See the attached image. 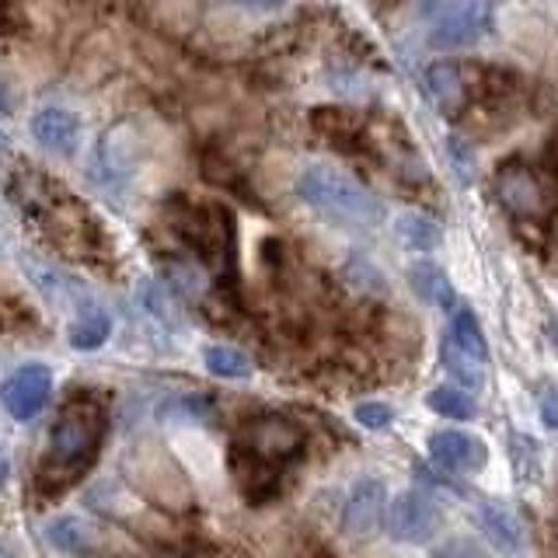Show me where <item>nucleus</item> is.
Here are the masks:
<instances>
[{"instance_id": "nucleus-3", "label": "nucleus", "mask_w": 558, "mask_h": 558, "mask_svg": "<svg viewBox=\"0 0 558 558\" xmlns=\"http://www.w3.org/2000/svg\"><path fill=\"white\" fill-rule=\"evenodd\" d=\"M493 32V8L482 0H468V4H447L433 11L429 25V46L433 49H464L482 43Z\"/></svg>"}, {"instance_id": "nucleus-4", "label": "nucleus", "mask_w": 558, "mask_h": 558, "mask_svg": "<svg viewBox=\"0 0 558 558\" xmlns=\"http://www.w3.org/2000/svg\"><path fill=\"white\" fill-rule=\"evenodd\" d=\"M496 199L506 209H510L513 217H523V220L548 217L551 206H555L551 189L527 165H506V168H499V174H496Z\"/></svg>"}, {"instance_id": "nucleus-12", "label": "nucleus", "mask_w": 558, "mask_h": 558, "mask_svg": "<svg viewBox=\"0 0 558 558\" xmlns=\"http://www.w3.org/2000/svg\"><path fill=\"white\" fill-rule=\"evenodd\" d=\"M32 140L49 154H74L77 136H81V122L74 112L60 109V105H46L32 119H28Z\"/></svg>"}, {"instance_id": "nucleus-17", "label": "nucleus", "mask_w": 558, "mask_h": 558, "mask_svg": "<svg viewBox=\"0 0 558 558\" xmlns=\"http://www.w3.org/2000/svg\"><path fill=\"white\" fill-rule=\"evenodd\" d=\"M440 356H444L447 374L453 377V388H461V391H482V388H485L488 363H482V360H475V356H468L464 349H458V345L447 342V339H444Z\"/></svg>"}, {"instance_id": "nucleus-16", "label": "nucleus", "mask_w": 558, "mask_h": 558, "mask_svg": "<svg viewBox=\"0 0 558 558\" xmlns=\"http://www.w3.org/2000/svg\"><path fill=\"white\" fill-rule=\"evenodd\" d=\"M43 534L60 555H84V551L95 548V527L84 517H74V513L49 520Z\"/></svg>"}, {"instance_id": "nucleus-28", "label": "nucleus", "mask_w": 558, "mask_h": 558, "mask_svg": "<svg viewBox=\"0 0 558 558\" xmlns=\"http://www.w3.org/2000/svg\"><path fill=\"white\" fill-rule=\"evenodd\" d=\"M548 161H551V168H555V174H558V126H555L551 144H548Z\"/></svg>"}, {"instance_id": "nucleus-24", "label": "nucleus", "mask_w": 558, "mask_h": 558, "mask_svg": "<svg viewBox=\"0 0 558 558\" xmlns=\"http://www.w3.org/2000/svg\"><path fill=\"white\" fill-rule=\"evenodd\" d=\"M447 157L453 165V174H458V179L468 185L471 174H475V150H471L461 136H447Z\"/></svg>"}, {"instance_id": "nucleus-1", "label": "nucleus", "mask_w": 558, "mask_h": 558, "mask_svg": "<svg viewBox=\"0 0 558 558\" xmlns=\"http://www.w3.org/2000/svg\"><path fill=\"white\" fill-rule=\"evenodd\" d=\"M296 196L314 214L339 227H377L384 220V206L353 174L328 165H311L296 179Z\"/></svg>"}, {"instance_id": "nucleus-20", "label": "nucleus", "mask_w": 558, "mask_h": 558, "mask_svg": "<svg viewBox=\"0 0 558 558\" xmlns=\"http://www.w3.org/2000/svg\"><path fill=\"white\" fill-rule=\"evenodd\" d=\"M395 234L412 252H433L440 244V227L423 214H401L395 220Z\"/></svg>"}, {"instance_id": "nucleus-23", "label": "nucleus", "mask_w": 558, "mask_h": 558, "mask_svg": "<svg viewBox=\"0 0 558 558\" xmlns=\"http://www.w3.org/2000/svg\"><path fill=\"white\" fill-rule=\"evenodd\" d=\"M353 418L363 429H388L395 423V409L388 401H360L353 409Z\"/></svg>"}, {"instance_id": "nucleus-30", "label": "nucleus", "mask_w": 558, "mask_h": 558, "mask_svg": "<svg viewBox=\"0 0 558 558\" xmlns=\"http://www.w3.org/2000/svg\"><path fill=\"white\" fill-rule=\"evenodd\" d=\"M11 112V98L4 95V84H0V116H8Z\"/></svg>"}, {"instance_id": "nucleus-19", "label": "nucleus", "mask_w": 558, "mask_h": 558, "mask_svg": "<svg viewBox=\"0 0 558 558\" xmlns=\"http://www.w3.org/2000/svg\"><path fill=\"white\" fill-rule=\"evenodd\" d=\"M447 342H453L458 349H464L468 356H475L482 363H488V342L482 336L478 318L468 307H458L450 314V328H447Z\"/></svg>"}, {"instance_id": "nucleus-5", "label": "nucleus", "mask_w": 558, "mask_h": 558, "mask_svg": "<svg viewBox=\"0 0 558 558\" xmlns=\"http://www.w3.org/2000/svg\"><path fill=\"white\" fill-rule=\"evenodd\" d=\"M52 395V371L46 363H22L0 380V405L14 423H32Z\"/></svg>"}, {"instance_id": "nucleus-27", "label": "nucleus", "mask_w": 558, "mask_h": 558, "mask_svg": "<svg viewBox=\"0 0 558 558\" xmlns=\"http://www.w3.org/2000/svg\"><path fill=\"white\" fill-rule=\"evenodd\" d=\"M8 475H11V458H8V450H4V444H0V485L8 482Z\"/></svg>"}, {"instance_id": "nucleus-26", "label": "nucleus", "mask_w": 558, "mask_h": 558, "mask_svg": "<svg viewBox=\"0 0 558 558\" xmlns=\"http://www.w3.org/2000/svg\"><path fill=\"white\" fill-rule=\"evenodd\" d=\"M541 418H545L548 429H558V391L541 395Z\"/></svg>"}, {"instance_id": "nucleus-10", "label": "nucleus", "mask_w": 558, "mask_h": 558, "mask_svg": "<svg viewBox=\"0 0 558 558\" xmlns=\"http://www.w3.org/2000/svg\"><path fill=\"white\" fill-rule=\"evenodd\" d=\"M429 453L444 471H482L488 461V450L478 436L461 433V429H440L429 436Z\"/></svg>"}, {"instance_id": "nucleus-25", "label": "nucleus", "mask_w": 558, "mask_h": 558, "mask_svg": "<svg viewBox=\"0 0 558 558\" xmlns=\"http://www.w3.org/2000/svg\"><path fill=\"white\" fill-rule=\"evenodd\" d=\"M433 558H488L475 541H468V537H453V541H447L444 548H436L433 551Z\"/></svg>"}, {"instance_id": "nucleus-2", "label": "nucleus", "mask_w": 558, "mask_h": 558, "mask_svg": "<svg viewBox=\"0 0 558 558\" xmlns=\"http://www.w3.org/2000/svg\"><path fill=\"white\" fill-rule=\"evenodd\" d=\"M105 436V409L95 398H77L60 412L49 433V471L77 475L95 461Z\"/></svg>"}, {"instance_id": "nucleus-9", "label": "nucleus", "mask_w": 558, "mask_h": 558, "mask_svg": "<svg viewBox=\"0 0 558 558\" xmlns=\"http://www.w3.org/2000/svg\"><path fill=\"white\" fill-rule=\"evenodd\" d=\"M248 453H255V458L266 464L290 461L301 453V429H296L290 418L262 415L248 429Z\"/></svg>"}, {"instance_id": "nucleus-18", "label": "nucleus", "mask_w": 558, "mask_h": 558, "mask_svg": "<svg viewBox=\"0 0 558 558\" xmlns=\"http://www.w3.org/2000/svg\"><path fill=\"white\" fill-rule=\"evenodd\" d=\"M412 276V290L423 296L426 304L433 307H450L453 304V290H450V279L440 266H433V262H415V266L409 269Z\"/></svg>"}, {"instance_id": "nucleus-7", "label": "nucleus", "mask_w": 558, "mask_h": 558, "mask_svg": "<svg viewBox=\"0 0 558 558\" xmlns=\"http://www.w3.org/2000/svg\"><path fill=\"white\" fill-rule=\"evenodd\" d=\"M440 527V510L426 493H401L388 510V531L401 545H426Z\"/></svg>"}, {"instance_id": "nucleus-29", "label": "nucleus", "mask_w": 558, "mask_h": 558, "mask_svg": "<svg viewBox=\"0 0 558 558\" xmlns=\"http://www.w3.org/2000/svg\"><path fill=\"white\" fill-rule=\"evenodd\" d=\"M11 17H14V11L0 4V32H11Z\"/></svg>"}, {"instance_id": "nucleus-13", "label": "nucleus", "mask_w": 558, "mask_h": 558, "mask_svg": "<svg viewBox=\"0 0 558 558\" xmlns=\"http://www.w3.org/2000/svg\"><path fill=\"white\" fill-rule=\"evenodd\" d=\"M426 92L444 116H458L468 105V84L458 63H433L426 70Z\"/></svg>"}, {"instance_id": "nucleus-15", "label": "nucleus", "mask_w": 558, "mask_h": 558, "mask_svg": "<svg viewBox=\"0 0 558 558\" xmlns=\"http://www.w3.org/2000/svg\"><path fill=\"white\" fill-rule=\"evenodd\" d=\"M478 523H482L485 537L493 541V545L502 555L520 558V551H523V527H520V520L510 510H506V506H499V502H482L478 506Z\"/></svg>"}, {"instance_id": "nucleus-21", "label": "nucleus", "mask_w": 558, "mask_h": 558, "mask_svg": "<svg viewBox=\"0 0 558 558\" xmlns=\"http://www.w3.org/2000/svg\"><path fill=\"white\" fill-rule=\"evenodd\" d=\"M203 363L206 371L214 377H223V380H244L252 377V360L241 353L234 345H206L203 349Z\"/></svg>"}, {"instance_id": "nucleus-6", "label": "nucleus", "mask_w": 558, "mask_h": 558, "mask_svg": "<svg viewBox=\"0 0 558 558\" xmlns=\"http://www.w3.org/2000/svg\"><path fill=\"white\" fill-rule=\"evenodd\" d=\"M147 157V144L133 122H116L105 130L98 144V168L105 174V182H126L130 174L140 171Z\"/></svg>"}, {"instance_id": "nucleus-11", "label": "nucleus", "mask_w": 558, "mask_h": 558, "mask_svg": "<svg viewBox=\"0 0 558 558\" xmlns=\"http://www.w3.org/2000/svg\"><path fill=\"white\" fill-rule=\"evenodd\" d=\"M25 272L35 287L43 290V296L60 311H70V318L92 304V293H87L77 279H70L66 272H60L57 266H49V262H39V258H25Z\"/></svg>"}, {"instance_id": "nucleus-14", "label": "nucleus", "mask_w": 558, "mask_h": 558, "mask_svg": "<svg viewBox=\"0 0 558 558\" xmlns=\"http://www.w3.org/2000/svg\"><path fill=\"white\" fill-rule=\"evenodd\" d=\"M112 314L105 311L101 304H87L81 307L74 318H70V328H66V339L74 349H81V353H95V349H101L105 342L112 339Z\"/></svg>"}, {"instance_id": "nucleus-31", "label": "nucleus", "mask_w": 558, "mask_h": 558, "mask_svg": "<svg viewBox=\"0 0 558 558\" xmlns=\"http://www.w3.org/2000/svg\"><path fill=\"white\" fill-rule=\"evenodd\" d=\"M4 157H8V133L0 130V161H4Z\"/></svg>"}, {"instance_id": "nucleus-8", "label": "nucleus", "mask_w": 558, "mask_h": 558, "mask_svg": "<svg viewBox=\"0 0 558 558\" xmlns=\"http://www.w3.org/2000/svg\"><path fill=\"white\" fill-rule=\"evenodd\" d=\"M384 510H388V488L377 478H360L342 506V531L349 537H371L377 534Z\"/></svg>"}, {"instance_id": "nucleus-22", "label": "nucleus", "mask_w": 558, "mask_h": 558, "mask_svg": "<svg viewBox=\"0 0 558 558\" xmlns=\"http://www.w3.org/2000/svg\"><path fill=\"white\" fill-rule=\"evenodd\" d=\"M429 409L444 418H471L475 415V398L461 388H453V384H444V388L429 391Z\"/></svg>"}]
</instances>
